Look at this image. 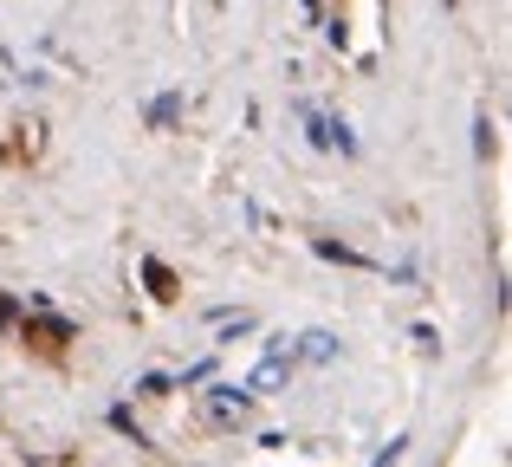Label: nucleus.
I'll use <instances>...</instances> for the list:
<instances>
[{"label":"nucleus","mask_w":512,"mask_h":467,"mask_svg":"<svg viewBox=\"0 0 512 467\" xmlns=\"http://www.w3.org/2000/svg\"><path fill=\"white\" fill-rule=\"evenodd\" d=\"M286 370H292V357H286V351H273V357H266V364L247 377V390H253V396H273L279 383H286Z\"/></svg>","instance_id":"1"}]
</instances>
